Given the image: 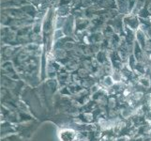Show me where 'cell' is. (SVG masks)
<instances>
[]
</instances>
